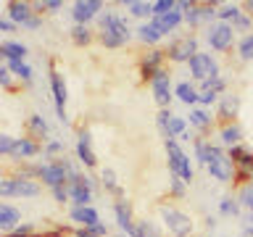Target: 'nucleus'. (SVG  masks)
<instances>
[{
  "mask_svg": "<svg viewBox=\"0 0 253 237\" xmlns=\"http://www.w3.org/2000/svg\"><path fill=\"white\" fill-rule=\"evenodd\" d=\"M98 40H100L103 47H111V50L124 47L132 40L129 21H126L124 16L114 13V11H103L98 16Z\"/></svg>",
  "mask_w": 253,
  "mask_h": 237,
  "instance_id": "1",
  "label": "nucleus"
},
{
  "mask_svg": "<svg viewBox=\"0 0 253 237\" xmlns=\"http://www.w3.org/2000/svg\"><path fill=\"white\" fill-rule=\"evenodd\" d=\"M98 193V182L87 174L77 171L69 177V198H71V208H84V205H92V198Z\"/></svg>",
  "mask_w": 253,
  "mask_h": 237,
  "instance_id": "2",
  "label": "nucleus"
},
{
  "mask_svg": "<svg viewBox=\"0 0 253 237\" xmlns=\"http://www.w3.org/2000/svg\"><path fill=\"white\" fill-rule=\"evenodd\" d=\"M206 169H209L211 179L221 182V185H229V182L237 179V169H235L232 158H229V153L219 145V142H213V148H211V161H209V166H206Z\"/></svg>",
  "mask_w": 253,
  "mask_h": 237,
  "instance_id": "3",
  "label": "nucleus"
},
{
  "mask_svg": "<svg viewBox=\"0 0 253 237\" xmlns=\"http://www.w3.org/2000/svg\"><path fill=\"white\" fill-rule=\"evenodd\" d=\"M42 185L29 177H3L0 179V195L3 198H37Z\"/></svg>",
  "mask_w": 253,
  "mask_h": 237,
  "instance_id": "4",
  "label": "nucleus"
},
{
  "mask_svg": "<svg viewBox=\"0 0 253 237\" xmlns=\"http://www.w3.org/2000/svg\"><path fill=\"white\" fill-rule=\"evenodd\" d=\"M206 42H209L211 50L216 53H227L235 42V29L232 24H224V21H213L211 27H206Z\"/></svg>",
  "mask_w": 253,
  "mask_h": 237,
  "instance_id": "5",
  "label": "nucleus"
},
{
  "mask_svg": "<svg viewBox=\"0 0 253 237\" xmlns=\"http://www.w3.org/2000/svg\"><path fill=\"white\" fill-rule=\"evenodd\" d=\"M161 219H164V227L169 229L171 237H187L190 232H193V219L179 208L161 205Z\"/></svg>",
  "mask_w": 253,
  "mask_h": 237,
  "instance_id": "6",
  "label": "nucleus"
},
{
  "mask_svg": "<svg viewBox=\"0 0 253 237\" xmlns=\"http://www.w3.org/2000/svg\"><path fill=\"white\" fill-rule=\"evenodd\" d=\"M187 66H190V77H193L198 84L206 82V79L221 77V74H219V61L213 58L211 53H198V55H193Z\"/></svg>",
  "mask_w": 253,
  "mask_h": 237,
  "instance_id": "7",
  "label": "nucleus"
},
{
  "mask_svg": "<svg viewBox=\"0 0 253 237\" xmlns=\"http://www.w3.org/2000/svg\"><path fill=\"white\" fill-rule=\"evenodd\" d=\"M198 53L201 50H198V37L195 35H185V37L169 42V47H166V58L171 63H190V58Z\"/></svg>",
  "mask_w": 253,
  "mask_h": 237,
  "instance_id": "8",
  "label": "nucleus"
},
{
  "mask_svg": "<svg viewBox=\"0 0 253 237\" xmlns=\"http://www.w3.org/2000/svg\"><path fill=\"white\" fill-rule=\"evenodd\" d=\"M229 158H232L235 169H237V179L240 185H245V182H253V153L245 145H235L227 150Z\"/></svg>",
  "mask_w": 253,
  "mask_h": 237,
  "instance_id": "9",
  "label": "nucleus"
},
{
  "mask_svg": "<svg viewBox=\"0 0 253 237\" xmlns=\"http://www.w3.org/2000/svg\"><path fill=\"white\" fill-rule=\"evenodd\" d=\"M50 92H53L55 116H58L61 124H66L69 121V116H66V100H69V95H66V82H63V74H61L58 69H50Z\"/></svg>",
  "mask_w": 253,
  "mask_h": 237,
  "instance_id": "10",
  "label": "nucleus"
},
{
  "mask_svg": "<svg viewBox=\"0 0 253 237\" xmlns=\"http://www.w3.org/2000/svg\"><path fill=\"white\" fill-rule=\"evenodd\" d=\"M150 90H153V98L161 108H169L171 106V98H174V84H171V74L166 69H161L158 74L150 79Z\"/></svg>",
  "mask_w": 253,
  "mask_h": 237,
  "instance_id": "11",
  "label": "nucleus"
},
{
  "mask_svg": "<svg viewBox=\"0 0 253 237\" xmlns=\"http://www.w3.org/2000/svg\"><path fill=\"white\" fill-rule=\"evenodd\" d=\"M100 13H103L100 0H77L74 8H71V19H74V24H82V27H90V21L98 19Z\"/></svg>",
  "mask_w": 253,
  "mask_h": 237,
  "instance_id": "12",
  "label": "nucleus"
},
{
  "mask_svg": "<svg viewBox=\"0 0 253 237\" xmlns=\"http://www.w3.org/2000/svg\"><path fill=\"white\" fill-rule=\"evenodd\" d=\"M114 216H116V224L122 229V235L126 237H137V221L132 219V205L129 200H114Z\"/></svg>",
  "mask_w": 253,
  "mask_h": 237,
  "instance_id": "13",
  "label": "nucleus"
},
{
  "mask_svg": "<svg viewBox=\"0 0 253 237\" xmlns=\"http://www.w3.org/2000/svg\"><path fill=\"white\" fill-rule=\"evenodd\" d=\"M5 16L16 24V27H27V24L37 16V11H35V3L11 0V3H5Z\"/></svg>",
  "mask_w": 253,
  "mask_h": 237,
  "instance_id": "14",
  "label": "nucleus"
},
{
  "mask_svg": "<svg viewBox=\"0 0 253 237\" xmlns=\"http://www.w3.org/2000/svg\"><path fill=\"white\" fill-rule=\"evenodd\" d=\"M77 158L84 169H95L98 166V158H95V150H92V134L90 129H79L77 132Z\"/></svg>",
  "mask_w": 253,
  "mask_h": 237,
  "instance_id": "15",
  "label": "nucleus"
},
{
  "mask_svg": "<svg viewBox=\"0 0 253 237\" xmlns=\"http://www.w3.org/2000/svg\"><path fill=\"white\" fill-rule=\"evenodd\" d=\"M164 61H166V50H161V47H156V50H150L145 58L140 61V74L145 82H150L158 71L164 69Z\"/></svg>",
  "mask_w": 253,
  "mask_h": 237,
  "instance_id": "16",
  "label": "nucleus"
},
{
  "mask_svg": "<svg viewBox=\"0 0 253 237\" xmlns=\"http://www.w3.org/2000/svg\"><path fill=\"white\" fill-rule=\"evenodd\" d=\"M42 153V145H40L37 140L32 137H16V148L11 153V161H29V158H35Z\"/></svg>",
  "mask_w": 253,
  "mask_h": 237,
  "instance_id": "17",
  "label": "nucleus"
},
{
  "mask_svg": "<svg viewBox=\"0 0 253 237\" xmlns=\"http://www.w3.org/2000/svg\"><path fill=\"white\" fill-rule=\"evenodd\" d=\"M164 145H166V156H169V174L171 177H179V171H182V163H185V158L187 153L179 148V142L177 140H164Z\"/></svg>",
  "mask_w": 253,
  "mask_h": 237,
  "instance_id": "18",
  "label": "nucleus"
},
{
  "mask_svg": "<svg viewBox=\"0 0 253 237\" xmlns=\"http://www.w3.org/2000/svg\"><path fill=\"white\" fill-rule=\"evenodd\" d=\"M16 227H21V211L11 203H0V229H3V235L13 232Z\"/></svg>",
  "mask_w": 253,
  "mask_h": 237,
  "instance_id": "19",
  "label": "nucleus"
},
{
  "mask_svg": "<svg viewBox=\"0 0 253 237\" xmlns=\"http://www.w3.org/2000/svg\"><path fill=\"white\" fill-rule=\"evenodd\" d=\"M150 21H153L156 27L164 32V37H166V35H171V32H177V29L182 27V21H185V16H182V11H179V8H174V11H169L166 16H153Z\"/></svg>",
  "mask_w": 253,
  "mask_h": 237,
  "instance_id": "20",
  "label": "nucleus"
},
{
  "mask_svg": "<svg viewBox=\"0 0 253 237\" xmlns=\"http://www.w3.org/2000/svg\"><path fill=\"white\" fill-rule=\"evenodd\" d=\"M237 111H240V98L237 95H221L219 98V108H216V116L221 118L224 124H232V118L237 116Z\"/></svg>",
  "mask_w": 253,
  "mask_h": 237,
  "instance_id": "21",
  "label": "nucleus"
},
{
  "mask_svg": "<svg viewBox=\"0 0 253 237\" xmlns=\"http://www.w3.org/2000/svg\"><path fill=\"white\" fill-rule=\"evenodd\" d=\"M174 95H177L179 103H185V106H190V108H195L198 103H201V90H198L193 82H187V79L174 84Z\"/></svg>",
  "mask_w": 253,
  "mask_h": 237,
  "instance_id": "22",
  "label": "nucleus"
},
{
  "mask_svg": "<svg viewBox=\"0 0 253 237\" xmlns=\"http://www.w3.org/2000/svg\"><path fill=\"white\" fill-rule=\"evenodd\" d=\"M177 8L182 11V16H185V24L190 29L201 27L203 24V11H201V3H193V0H179Z\"/></svg>",
  "mask_w": 253,
  "mask_h": 237,
  "instance_id": "23",
  "label": "nucleus"
},
{
  "mask_svg": "<svg viewBox=\"0 0 253 237\" xmlns=\"http://www.w3.org/2000/svg\"><path fill=\"white\" fill-rule=\"evenodd\" d=\"M69 216H71V221H77L82 229H90L95 224H100V213L95 211L92 205H84V208H71Z\"/></svg>",
  "mask_w": 253,
  "mask_h": 237,
  "instance_id": "24",
  "label": "nucleus"
},
{
  "mask_svg": "<svg viewBox=\"0 0 253 237\" xmlns=\"http://www.w3.org/2000/svg\"><path fill=\"white\" fill-rule=\"evenodd\" d=\"M27 53H29V47L24 42H16V40H3L0 42V55L5 58V63L8 61H24Z\"/></svg>",
  "mask_w": 253,
  "mask_h": 237,
  "instance_id": "25",
  "label": "nucleus"
},
{
  "mask_svg": "<svg viewBox=\"0 0 253 237\" xmlns=\"http://www.w3.org/2000/svg\"><path fill=\"white\" fill-rule=\"evenodd\" d=\"M134 32H137V40H140L142 45H158L164 40V32L158 29L153 21H142Z\"/></svg>",
  "mask_w": 253,
  "mask_h": 237,
  "instance_id": "26",
  "label": "nucleus"
},
{
  "mask_svg": "<svg viewBox=\"0 0 253 237\" xmlns=\"http://www.w3.org/2000/svg\"><path fill=\"white\" fill-rule=\"evenodd\" d=\"M240 140H243V129L235 121L221 124V129H219V145L221 148H235V145H240Z\"/></svg>",
  "mask_w": 253,
  "mask_h": 237,
  "instance_id": "27",
  "label": "nucleus"
},
{
  "mask_svg": "<svg viewBox=\"0 0 253 237\" xmlns=\"http://www.w3.org/2000/svg\"><path fill=\"white\" fill-rule=\"evenodd\" d=\"M122 5L129 11V16H134V19H142V21H145L148 16L153 19V3H148V0H124Z\"/></svg>",
  "mask_w": 253,
  "mask_h": 237,
  "instance_id": "28",
  "label": "nucleus"
},
{
  "mask_svg": "<svg viewBox=\"0 0 253 237\" xmlns=\"http://www.w3.org/2000/svg\"><path fill=\"white\" fill-rule=\"evenodd\" d=\"M5 66L13 71V77L19 79L21 84H27V87H29L32 82H35V71H32V66H29L27 61H8Z\"/></svg>",
  "mask_w": 253,
  "mask_h": 237,
  "instance_id": "29",
  "label": "nucleus"
},
{
  "mask_svg": "<svg viewBox=\"0 0 253 237\" xmlns=\"http://www.w3.org/2000/svg\"><path fill=\"white\" fill-rule=\"evenodd\" d=\"M100 185H103V190H106V193L114 195L116 200H124V190L119 187V179H116L114 169H103V171H100Z\"/></svg>",
  "mask_w": 253,
  "mask_h": 237,
  "instance_id": "30",
  "label": "nucleus"
},
{
  "mask_svg": "<svg viewBox=\"0 0 253 237\" xmlns=\"http://www.w3.org/2000/svg\"><path fill=\"white\" fill-rule=\"evenodd\" d=\"M187 121H190V126H195V129H201V132H206L211 126V121H213V116L209 114L206 108H201V106H195V108H190V114H187Z\"/></svg>",
  "mask_w": 253,
  "mask_h": 237,
  "instance_id": "31",
  "label": "nucleus"
},
{
  "mask_svg": "<svg viewBox=\"0 0 253 237\" xmlns=\"http://www.w3.org/2000/svg\"><path fill=\"white\" fill-rule=\"evenodd\" d=\"M27 129L32 132V137H42V140L50 137V126H47V121H45L42 114H32V116L27 118Z\"/></svg>",
  "mask_w": 253,
  "mask_h": 237,
  "instance_id": "32",
  "label": "nucleus"
},
{
  "mask_svg": "<svg viewBox=\"0 0 253 237\" xmlns=\"http://www.w3.org/2000/svg\"><path fill=\"white\" fill-rule=\"evenodd\" d=\"M69 37H71V42H74L77 47H84V45H90L92 40H95V32L90 27H82V24H74L69 32Z\"/></svg>",
  "mask_w": 253,
  "mask_h": 237,
  "instance_id": "33",
  "label": "nucleus"
},
{
  "mask_svg": "<svg viewBox=\"0 0 253 237\" xmlns=\"http://www.w3.org/2000/svg\"><path fill=\"white\" fill-rule=\"evenodd\" d=\"M193 148H195V161L201 163V166H209L213 142H211V140H206V137H195V140H193Z\"/></svg>",
  "mask_w": 253,
  "mask_h": 237,
  "instance_id": "34",
  "label": "nucleus"
},
{
  "mask_svg": "<svg viewBox=\"0 0 253 237\" xmlns=\"http://www.w3.org/2000/svg\"><path fill=\"white\" fill-rule=\"evenodd\" d=\"M219 213L221 216H240V200L232 195H224L219 200Z\"/></svg>",
  "mask_w": 253,
  "mask_h": 237,
  "instance_id": "35",
  "label": "nucleus"
},
{
  "mask_svg": "<svg viewBox=\"0 0 253 237\" xmlns=\"http://www.w3.org/2000/svg\"><path fill=\"white\" fill-rule=\"evenodd\" d=\"M237 200H240V205L245 211L253 213V182H245V185H240V190H237Z\"/></svg>",
  "mask_w": 253,
  "mask_h": 237,
  "instance_id": "36",
  "label": "nucleus"
},
{
  "mask_svg": "<svg viewBox=\"0 0 253 237\" xmlns=\"http://www.w3.org/2000/svg\"><path fill=\"white\" fill-rule=\"evenodd\" d=\"M237 58L240 61H253V32L240 37V42H237Z\"/></svg>",
  "mask_w": 253,
  "mask_h": 237,
  "instance_id": "37",
  "label": "nucleus"
},
{
  "mask_svg": "<svg viewBox=\"0 0 253 237\" xmlns=\"http://www.w3.org/2000/svg\"><path fill=\"white\" fill-rule=\"evenodd\" d=\"M240 13H243V8L237 5V3H224V5H219V21H224V24H232Z\"/></svg>",
  "mask_w": 253,
  "mask_h": 237,
  "instance_id": "38",
  "label": "nucleus"
},
{
  "mask_svg": "<svg viewBox=\"0 0 253 237\" xmlns=\"http://www.w3.org/2000/svg\"><path fill=\"white\" fill-rule=\"evenodd\" d=\"M42 156H45V158H50V161H55V158L66 156V148H63V142H61V140H47V142H45V148H42Z\"/></svg>",
  "mask_w": 253,
  "mask_h": 237,
  "instance_id": "39",
  "label": "nucleus"
},
{
  "mask_svg": "<svg viewBox=\"0 0 253 237\" xmlns=\"http://www.w3.org/2000/svg\"><path fill=\"white\" fill-rule=\"evenodd\" d=\"M171 108H161V111H158V114H156V126H158V132H161L164 134V137H166V132H169V121H171Z\"/></svg>",
  "mask_w": 253,
  "mask_h": 237,
  "instance_id": "40",
  "label": "nucleus"
},
{
  "mask_svg": "<svg viewBox=\"0 0 253 237\" xmlns=\"http://www.w3.org/2000/svg\"><path fill=\"white\" fill-rule=\"evenodd\" d=\"M61 8H63V3H61V0H40V3H35V11L37 13H58L61 11Z\"/></svg>",
  "mask_w": 253,
  "mask_h": 237,
  "instance_id": "41",
  "label": "nucleus"
},
{
  "mask_svg": "<svg viewBox=\"0 0 253 237\" xmlns=\"http://www.w3.org/2000/svg\"><path fill=\"white\" fill-rule=\"evenodd\" d=\"M232 29H235V32H248V35H251V29H253V19L243 11V13L232 21Z\"/></svg>",
  "mask_w": 253,
  "mask_h": 237,
  "instance_id": "42",
  "label": "nucleus"
},
{
  "mask_svg": "<svg viewBox=\"0 0 253 237\" xmlns=\"http://www.w3.org/2000/svg\"><path fill=\"white\" fill-rule=\"evenodd\" d=\"M177 8V0H156L153 3V16H166L169 11Z\"/></svg>",
  "mask_w": 253,
  "mask_h": 237,
  "instance_id": "43",
  "label": "nucleus"
},
{
  "mask_svg": "<svg viewBox=\"0 0 253 237\" xmlns=\"http://www.w3.org/2000/svg\"><path fill=\"white\" fill-rule=\"evenodd\" d=\"M37 235V224H21V227H16L13 232H8L3 237H35Z\"/></svg>",
  "mask_w": 253,
  "mask_h": 237,
  "instance_id": "44",
  "label": "nucleus"
},
{
  "mask_svg": "<svg viewBox=\"0 0 253 237\" xmlns=\"http://www.w3.org/2000/svg\"><path fill=\"white\" fill-rule=\"evenodd\" d=\"M13 148H16V137H11V134H0V156L11 158Z\"/></svg>",
  "mask_w": 253,
  "mask_h": 237,
  "instance_id": "45",
  "label": "nucleus"
},
{
  "mask_svg": "<svg viewBox=\"0 0 253 237\" xmlns=\"http://www.w3.org/2000/svg\"><path fill=\"white\" fill-rule=\"evenodd\" d=\"M137 237H158V229L153 221H137Z\"/></svg>",
  "mask_w": 253,
  "mask_h": 237,
  "instance_id": "46",
  "label": "nucleus"
},
{
  "mask_svg": "<svg viewBox=\"0 0 253 237\" xmlns=\"http://www.w3.org/2000/svg\"><path fill=\"white\" fill-rule=\"evenodd\" d=\"M185 187H187V185H185L179 177H171V179H169V195H171V198H185Z\"/></svg>",
  "mask_w": 253,
  "mask_h": 237,
  "instance_id": "47",
  "label": "nucleus"
},
{
  "mask_svg": "<svg viewBox=\"0 0 253 237\" xmlns=\"http://www.w3.org/2000/svg\"><path fill=\"white\" fill-rule=\"evenodd\" d=\"M0 84H3L5 90H11V87H13V71L8 69V66L0 69Z\"/></svg>",
  "mask_w": 253,
  "mask_h": 237,
  "instance_id": "48",
  "label": "nucleus"
},
{
  "mask_svg": "<svg viewBox=\"0 0 253 237\" xmlns=\"http://www.w3.org/2000/svg\"><path fill=\"white\" fill-rule=\"evenodd\" d=\"M50 193H53V200H55V203L71 200V198H69V185H66V187H55V190H50Z\"/></svg>",
  "mask_w": 253,
  "mask_h": 237,
  "instance_id": "49",
  "label": "nucleus"
},
{
  "mask_svg": "<svg viewBox=\"0 0 253 237\" xmlns=\"http://www.w3.org/2000/svg\"><path fill=\"white\" fill-rule=\"evenodd\" d=\"M240 229H243V235H245V237H253V213H251V211L243 216V224H240Z\"/></svg>",
  "mask_w": 253,
  "mask_h": 237,
  "instance_id": "50",
  "label": "nucleus"
},
{
  "mask_svg": "<svg viewBox=\"0 0 253 237\" xmlns=\"http://www.w3.org/2000/svg\"><path fill=\"white\" fill-rule=\"evenodd\" d=\"M211 103H219V95H213V92H201V103H198V106H201V108H209Z\"/></svg>",
  "mask_w": 253,
  "mask_h": 237,
  "instance_id": "51",
  "label": "nucleus"
},
{
  "mask_svg": "<svg viewBox=\"0 0 253 237\" xmlns=\"http://www.w3.org/2000/svg\"><path fill=\"white\" fill-rule=\"evenodd\" d=\"M0 32H5V35H11V32H16V24L8 19V16H3L0 19Z\"/></svg>",
  "mask_w": 253,
  "mask_h": 237,
  "instance_id": "52",
  "label": "nucleus"
},
{
  "mask_svg": "<svg viewBox=\"0 0 253 237\" xmlns=\"http://www.w3.org/2000/svg\"><path fill=\"white\" fill-rule=\"evenodd\" d=\"M90 235H95V237H108V227H106V224H103V221H100V224L90 227Z\"/></svg>",
  "mask_w": 253,
  "mask_h": 237,
  "instance_id": "53",
  "label": "nucleus"
},
{
  "mask_svg": "<svg viewBox=\"0 0 253 237\" xmlns=\"http://www.w3.org/2000/svg\"><path fill=\"white\" fill-rule=\"evenodd\" d=\"M216 227V216H206V229H213Z\"/></svg>",
  "mask_w": 253,
  "mask_h": 237,
  "instance_id": "54",
  "label": "nucleus"
},
{
  "mask_svg": "<svg viewBox=\"0 0 253 237\" xmlns=\"http://www.w3.org/2000/svg\"><path fill=\"white\" fill-rule=\"evenodd\" d=\"M74 235H77V237H95V235H90V229H82V227H79Z\"/></svg>",
  "mask_w": 253,
  "mask_h": 237,
  "instance_id": "55",
  "label": "nucleus"
},
{
  "mask_svg": "<svg viewBox=\"0 0 253 237\" xmlns=\"http://www.w3.org/2000/svg\"><path fill=\"white\" fill-rule=\"evenodd\" d=\"M243 8H245V13H248V16H251V19H253V0H248V3H245Z\"/></svg>",
  "mask_w": 253,
  "mask_h": 237,
  "instance_id": "56",
  "label": "nucleus"
},
{
  "mask_svg": "<svg viewBox=\"0 0 253 237\" xmlns=\"http://www.w3.org/2000/svg\"><path fill=\"white\" fill-rule=\"evenodd\" d=\"M116 237H126V235H116Z\"/></svg>",
  "mask_w": 253,
  "mask_h": 237,
  "instance_id": "57",
  "label": "nucleus"
},
{
  "mask_svg": "<svg viewBox=\"0 0 253 237\" xmlns=\"http://www.w3.org/2000/svg\"><path fill=\"white\" fill-rule=\"evenodd\" d=\"M240 237H245V235H240Z\"/></svg>",
  "mask_w": 253,
  "mask_h": 237,
  "instance_id": "58",
  "label": "nucleus"
}]
</instances>
